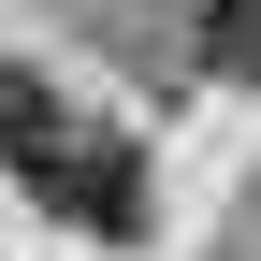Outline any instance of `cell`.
Listing matches in <instances>:
<instances>
[{
    "instance_id": "obj_1",
    "label": "cell",
    "mask_w": 261,
    "mask_h": 261,
    "mask_svg": "<svg viewBox=\"0 0 261 261\" xmlns=\"http://www.w3.org/2000/svg\"><path fill=\"white\" fill-rule=\"evenodd\" d=\"M0 160H15V189L44 218H73V232H102V247L145 232V145H130L116 116H87L73 87L0 73Z\"/></svg>"
},
{
    "instance_id": "obj_2",
    "label": "cell",
    "mask_w": 261,
    "mask_h": 261,
    "mask_svg": "<svg viewBox=\"0 0 261 261\" xmlns=\"http://www.w3.org/2000/svg\"><path fill=\"white\" fill-rule=\"evenodd\" d=\"M203 73H261V0H218L203 15Z\"/></svg>"
}]
</instances>
